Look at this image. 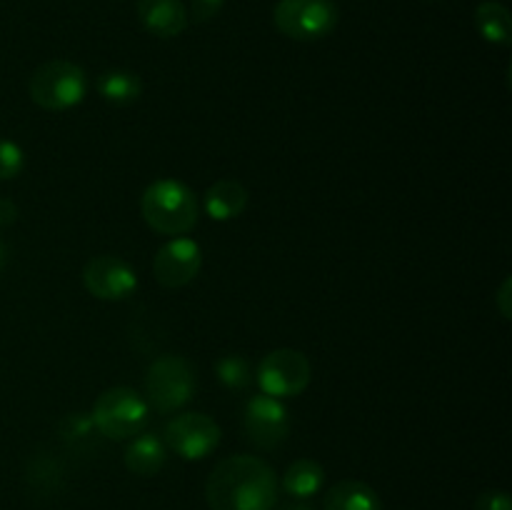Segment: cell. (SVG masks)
<instances>
[{
	"instance_id": "cell-11",
	"label": "cell",
	"mask_w": 512,
	"mask_h": 510,
	"mask_svg": "<svg viewBox=\"0 0 512 510\" xmlns=\"http://www.w3.org/2000/svg\"><path fill=\"white\" fill-rule=\"evenodd\" d=\"M200 265H203L200 245L190 238H173L153 258V273L163 288H183L195 280Z\"/></svg>"
},
{
	"instance_id": "cell-21",
	"label": "cell",
	"mask_w": 512,
	"mask_h": 510,
	"mask_svg": "<svg viewBox=\"0 0 512 510\" xmlns=\"http://www.w3.org/2000/svg\"><path fill=\"white\" fill-rule=\"evenodd\" d=\"M93 430L95 423L90 418V413H70L60 420L58 425V435L65 440L68 445H88L93 440Z\"/></svg>"
},
{
	"instance_id": "cell-20",
	"label": "cell",
	"mask_w": 512,
	"mask_h": 510,
	"mask_svg": "<svg viewBox=\"0 0 512 510\" xmlns=\"http://www.w3.org/2000/svg\"><path fill=\"white\" fill-rule=\"evenodd\" d=\"M218 378L225 388L243 390L253 380V373H250V363L243 355H223L218 360Z\"/></svg>"
},
{
	"instance_id": "cell-2",
	"label": "cell",
	"mask_w": 512,
	"mask_h": 510,
	"mask_svg": "<svg viewBox=\"0 0 512 510\" xmlns=\"http://www.w3.org/2000/svg\"><path fill=\"white\" fill-rule=\"evenodd\" d=\"M140 208L145 223L160 235H185L198 223V198L188 185L173 178L148 185Z\"/></svg>"
},
{
	"instance_id": "cell-26",
	"label": "cell",
	"mask_w": 512,
	"mask_h": 510,
	"mask_svg": "<svg viewBox=\"0 0 512 510\" xmlns=\"http://www.w3.org/2000/svg\"><path fill=\"white\" fill-rule=\"evenodd\" d=\"M18 220V205L8 198H0V228L13 225Z\"/></svg>"
},
{
	"instance_id": "cell-14",
	"label": "cell",
	"mask_w": 512,
	"mask_h": 510,
	"mask_svg": "<svg viewBox=\"0 0 512 510\" xmlns=\"http://www.w3.org/2000/svg\"><path fill=\"white\" fill-rule=\"evenodd\" d=\"M165 458H168V450L155 433H138V438H133V443L125 448V468L143 478L160 473Z\"/></svg>"
},
{
	"instance_id": "cell-18",
	"label": "cell",
	"mask_w": 512,
	"mask_h": 510,
	"mask_svg": "<svg viewBox=\"0 0 512 510\" xmlns=\"http://www.w3.org/2000/svg\"><path fill=\"white\" fill-rule=\"evenodd\" d=\"M475 25L480 35L493 45L512 43V18L503 3H480L475 10Z\"/></svg>"
},
{
	"instance_id": "cell-28",
	"label": "cell",
	"mask_w": 512,
	"mask_h": 510,
	"mask_svg": "<svg viewBox=\"0 0 512 510\" xmlns=\"http://www.w3.org/2000/svg\"><path fill=\"white\" fill-rule=\"evenodd\" d=\"M280 510H313V508H310L308 503H288L285 508H280Z\"/></svg>"
},
{
	"instance_id": "cell-4",
	"label": "cell",
	"mask_w": 512,
	"mask_h": 510,
	"mask_svg": "<svg viewBox=\"0 0 512 510\" xmlns=\"http://www.w3.org/2000/svg\"><path fill=\"white\" fill-rule=\"evenodd\" d=\"M148 403L133 388H108L93 405L95 430L110 440H128L148 425Z\"/></svg>"
},
{
	"instance_id": "cell-6",
	"label": "cell",
	"mask_w": 512,
	"mask_h": 510,
	"mask_svg": "<svg viewBox=\"0 0 512 510\" xmlns=\"http://www.w3.org/2000/svg\"><path fill=\"white\" fill-rule=\"evenodd\" d=\"M273 23L285 38L313 43L333 33L338 8L333 0H280L273 10Z\"/></svg>"
},
{
	"instance_id": "cell-5",
	"label": "cell",
	"mask_w": 512,
	"mask_h": 510,
	"mask_svg": "<svg viewBox=\"0 0 512 510\" xmlns=\"http://www.w3.org/2000/svg\"><path fill=\"white\" fill-rule=\"evenodd\" d=\"M145 393L158 413H173L183 408L195 393L193 365L180 355H160L148 368Z\"/></svg>"
},
{
	"instance_id": "cell-16",
	"label": "cell",
	"mask_w": 512,
	"mask_h": 510,
	"mask_svg": "<svg viewBox=\"0 0 512 510\" xmlns=\"http://www.w3.org/2000/svg\"><path fill=\"white\" fill-rule=\"evenodd\" d=\"M325 483V470L318 460H295L283 475V490L293 498H310V495L318 493Z\"/></svg>"
},
{
	"instance_id": "cell-22",
	"label": "cell",
	"mask_w": 512,
	"mask_h": 510,
	"mask_svg": "<svg viewBox=\"0 0 512 510\" xmlns=\"http://www.w3.org/2000/svg\"><path fill=\"white\" fill-rule=\"evenodd\" d=\"M25 153L13 140L0 138V180H13L23 173Z\"/></svg>"
},
{
	"instance_id": "cell-24",
	"label": "cell",
	"mask_w": 512,
	"mask_h": 510,
	"mask_svg": "<svg viewBox=\"0 0 512 510\" xmlns=\"http://www.w3.org/2000/svg\"><path fill=\"white\" fill-rule=\"evenodd\" d=\"M475 510H512L510 495L505 490H485L475 500Z\"/></svg>"
},
{
	"instance_id": "cell-8",
	"label": "cell",
	"mask_w": 512,
	"mask_h": 510,
	"mask_svg": "<svg viewBox=\"0 0 512 510\" xmlns=\"http://www.w3.org/2000/svg\"><path fill=\"white\" fill-rule=\"evenodd\" d=\"M245 438L260 450H275L290 433V418L285 405L273 395H253L245 405Z\"/></svg>"
},
{
	"instance_id": "cell-10",
	"label": "cell",
	"mask_w": 512,
	"mask_h": 510,
	"mask_svg": "<svg viewBox=\"0 0 512 510\" xmlns=\"http://www.w3.org/2000/svg\"><path fill=\"white\" fill-rule=\"evenodd\" d=\"M83 283L90 295L100 300H125L138 288V275L115 255H98L83 268Z\"/></svg>"
},
{
	"instance_id": "cell-3",
	"label": "cell",
	"mask_w": 512,
	"mask_h": 510,
	"mask_svg": "<svg viewBox=\"0 0 512 510\" xmlns=\"http://www.w3.org/2000/svg\"><path fill=\"white\" fill-rule=\"evenodd\" d=\"M28 93L43 110L75 108L88 95V75L70 60H50L33 70L28 80Z\"/></svg>"
},
{
	"instance_id": "cell-19",
	"label": "cell",
	"mask_w": 512,
	"mask_h": 510,
	"mask_svg": "<svg viewBox=\"0 0 512 510\" xmlns=\"http://www.w3.org/2000/svg\"><path fill=\"white\" fill-rule=\"evenodd\" d=\"M63 480V468H60L58 460L53 455H35L28 463V483L35 490H55Z\"/></svg>"
},
{
	"instance_id": "cell-9",
	"label": "cell",
	"mask_w": 512,
	"mask_h": 510,
	"mask_svg": "<svg viewBox=\"0 0 512 510\" xmlns=\"http://www.w3.org/2000/svg\"><path fill=\"white\" fill-rule=\"evenodd\" d=\"M165 443L185 460H203L218 448L220 425L205 413L175 415L165 425Z\"/></svg>"
},
{
	"instance_id": "cell-17",
	"label": "cell",
	"mask_w": 512,
	"mask_h": 510,
	"mask_svg": "<svg viewBox=\"0 0 512 510\" xmlns=\"http://www.w3.org/2000/svg\"><path fill=\"white\" fill-rule=\"evenodd\" d=\"M95 88L103 95V100L113 105H130L143 93V83L130 70H105L98 83H95Z\"/></svg>"
},
{
	"instance_id": "cell-15",
	"label": "cell",
	"mask_w": 512,
	"mask_h": 510,
	"mask_svg": "<svg viewBox=\"0 0 512 510\" xmlns=\"http://www.w3.org/2000/svg\"><path fill=\"white\" fill-rule=\"evenodd\" d=\"M325 510H383L378 493L360 480H340L325 493Z\"/></svg>"
},
{
	"instance_id": "cell-27",
	"label": "cell",
	"mask_w": 512,
	"mask_h": 510,
	"mask_svg": "<svg viewBox=\"0 0 512 510\" xmlns=\"http://www.w3.org/2000/svg\"><path fill=\"white\" fill-rule=\"evenodd\" d=\"M5 263H8V245H5L3 240H0V268H3Z\"/></svg>"
},
{
	"instance_id": "cell-7",
	"label": "cell",
	"mask_w": 512,
	"mask_h": 510,
	"mask_svg": "<svg viewBox=\"0 0 512 510\" xmlns=\"http://www.w3.org/2000/svg\"><path fill=\"white\" fill-rule=\"evenodd\" d=\"M310 360L300 350L280 348L265 355L258 365V383L265 395L295 398L310 385Z\"/></svg>"
},
{
	"instance_id": "cell-12",
	"label": "cell",
	"mask_w": 512,
	"mask_h": 510,
	"mask_svg": "<svg viewBox=\"0 0 512 510\" xmlns=\"http://www.w3.org/2000/svg\"><path fill=\"white\" fill-rule=\"evenodd\" d=\"M138 18L155 38H178L190 20L180 0H138Z\"/></svg>"
},
{
	"instance_id": "cell-1",
	"label": "cell",
	"mask_w": 512,
	"mask_h": 510,
	"mask_svg": "<svg viewBox=\"0 0 512 510\" xmlns=\"http://www.w3.org/2000/svg\"><path fill=\"white\" fill-rule=\"evenodd\" d=\"M205 500L210 510H273L278 478L275 470L255 455H230L208 475Z\"/></svg>"
},
{
	"instance_id": "cell-13",
	"label": "cell",
	"mask_w": 512,
	"mask_h": 510,
	"mask_svg": "<svg viewBox=\"0 0 512 510\" xmlns=\"http://www.w3.org/2000/svg\"><path fill=\"white\" fill-rule=\"evenodd\" d=\"M248 190L243 183L233 178H223L218 183H213L205 193V210L213 220L225 223V220H233L238 215H243V210L248 208Z\"/></svg>"
},
{
	"instance_id": "cell-23",
	"label": "cell",
	"mask_w": 512,
	"mask_h": 510,
	"mask_svg": "<svg viewBox=\"0 0 512 510\" xmlns=\"http://www.w3.org/2000/svg\"><path fill=\"white\" fill-rule=\"evenodd\" d=\"M223 5L225 0H190L188 18H193V23H208L223 10Z\"/></svg>"
},
{
	"instance_id": "cell-25",
	"label": "cell",
	"mask_w": 512,
	"mask_h": 510,
	"mask_svg": "<svg viewBox=\"0 0 512 510\" xmlns=\"http://www.w3.org/2000/svg\"><path fill=\"white\" fill-rule=\"evenodd\" d=\"M510 293H512V280L505 278L503 285H500V290H498V310L505 320H510V313H512V305H510L512 295Z\"/></svg>"
}]
</instances>
